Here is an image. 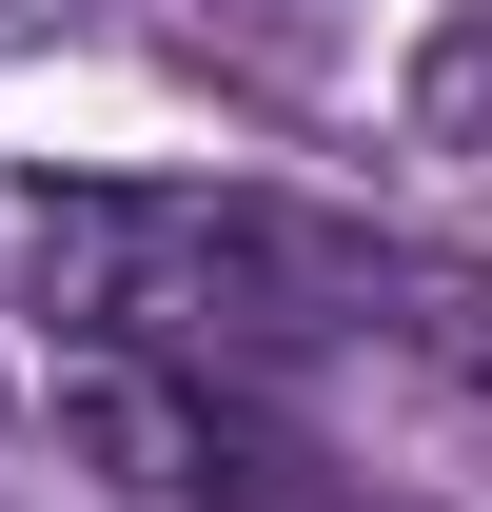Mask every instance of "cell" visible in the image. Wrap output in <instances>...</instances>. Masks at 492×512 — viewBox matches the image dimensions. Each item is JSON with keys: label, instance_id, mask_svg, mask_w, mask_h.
I'll list each match as a JSON object with an SVG mask.
<instances>
[{"label": "cell", "instance_id": "1", "mask_svg": "<svg viewBox=\"0 0 492 512\" xmlns=\"http://www.w3.org/2000/svg\"><path fill=\"white\" fill-rule=\"evenodd\" d=\"M374 256L394 237L237 197V178H60V197H20L40 316H79L99 355L197 375V394H256L296 355H335V335H374Z\"/></svg>", "mask_w": 492, "mask_h": 512}, {"label": "cell", "instance_id": "2", "mask_svg": "<svg viewBox=\"0 0 492 512\" xmlns=\"http://www.w3.org/2000/svg\"><path fill=\"white\" fill-rule=\"evenodd\" d=\"M374 335H394V355H414V375H453V394H492V276L473 256H374Z\"/></svg>", "mask_w": 492, "mask_h": 512}, {"label": "cell", "instance_id": "3", "mask_svg": "<svg viewBox=\"0 0 492 512\" xmlns=\"http://www.w3.org/2000/svg\"><path fill=\"white\" fill-rule=\"evenodd\" d=\"M276 512H335V493H276Z\"/></svg>", "mask_w": 492, "mask_h": 512}]
</instances>
